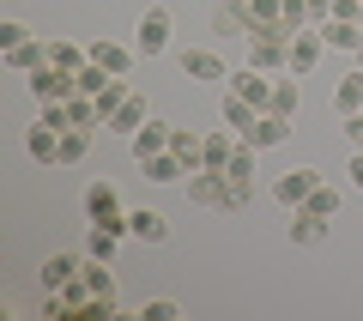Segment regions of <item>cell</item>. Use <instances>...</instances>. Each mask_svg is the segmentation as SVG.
Wrapping results in <instances>:
<instances>
[{"instance_id": "277c9868", "label": "cell", "mask_w": 363, "mask_h": 321, "mask_svg": "<svg viewBox=\"0 0 363 321\" xmlns=\"http://www.w3.org/2000/svg\"><path fill=\"white\" fill-rule=\"evenodd\" d=\"M85 212H91V224H109V231L128 236V212H121V194L109 182H91L85 188Z\"/></svg>"}, {"instance_id": "2e32d148", "label": "cell", "mask_w": 363, "mask_h": 321, "mask_svg": "<svg viewBox=\"0 0 363 321\" xmlns=\"http://www.w3.org/2000/svg\"><path fill=\"white\" fill-rule=\"evenodd\" d=\"M157 152H169V121H152V116H145V128L133 134V158L145 164V158H157Z\"/></svg>"}, {"instance_id": "603a6c76", "label": "cell", "mask_w": 363, "mask_h": 321, "mask_svg": "<svg viewBox=\"0 0 363 321\" xmlns=\"http://www.w3.org/2000/svg\"><path fill=\"white\" fill-rule=\"evenodd\" d=\"M79 267H85L79 255H49V261H43V285H49V291H55V285H73Z\"/></svg>"}, {"instance_id": "d4e9b609", "label": "cell", "mask_w": 363, "mask_h": 321, "mask_svg": "<svg viewBox=\"0 0 363 321\" xmlns=\"http://www.w3.org/2000/svg\"><path fill=\"white\" fill-rule=\"evenodd\" d=\"M321 37L333 43V49H363V25H345V18H327Z\"/></svg>"}, {"instance_id": "30bf717a", "label": "cell", "mask_w": 363, "mask_h": 321, "mask_svg": "<svg viewBox=\"0 0 363 321\" xmlns=\"http://www.w3.org/2000/svg\"><path fill=\"white\" fill-rule=\"evenodd\" d=\"M327 224H333V219H321L315 206H291V243H303V249L327 243Z\"/></svg>"}, {"instance_id": "4dcf8cb0", "label": "cell", "mask_w": 363, "mask_h": 321, "mask_svg": "<svg viewBox=\"0 0 363 321\" xmlns=\"http://www.w3.org/2000/svg\"><path fill=\"white\" fill-rule=\"evenodd\" d=\"M182 303H169V297H157V303H145V321H176Z\"/></svg>"}, {"instance_id": "e0dca14e", "label": "cell", "mask_w": 363, "mask_h": 321, "mask_svg": "<svg viewBox=\"0 0 363 321\" xmlns=\"http://www.w3.org/2000/svg\"><path fill=\"white\" fill-rule=\"evenodd\" d=\"M6 67H13V73H37V67H49V43L25 37L18 49H6Z\"/></svg>"}, {"instance_id": "9c48e42d", "label": "cell", "mask_w": 363, "mask_h": 321, "mask_svg": "<svg viewBox=\"0 0 363 321\" xmlns=\"http://www.w3.org/2000/svg\"><path fill=\"white\" fill-rule=\"evenodd\" d=\"M169 49V6H145L140 18V55H164Z\"/></svg>"}, {"instance_id": "4316f807", "label": "cell", "mask_w": 363, "mask_h": 321, "mask_svg": "<svg viewBox=\"0 0 363 321\" xmlns=\"http://www.w3.org/2000/svg\"><path fill=\"white\" fill-rule=\"evenodd\" d=\"M272 116H297V73L291 79H272V103H267Z\"/></svg>"}, {"instance_id": "4fadbf2b", "label": "cell", "mask_w": 363, "mask_h": 321, "mask_svg": "<svg viewBox=\"0 0 363 321\" xmlns=\"http://www.w3.org/2000/svg\"><path fill=\"white\" fill-rule=\"evenodd\" d=\"M25 152L37 158V164H61V128H49V121H37V128L25 134Z\"/></svg>"}, {"instance_id": "83f0119b", "label": "cell", "mask_w": 363, "mask_h": 321, "mask_svg": "<svg viewBox=\"0 0 363 321\" xmlns=\"http://www.w3.org/2000/svg\"><path fill=\"white\" fill-rule=\"evenodd\" d=\"M91 146V128H61V164H79Z\"/></svg>"}, {"instance_id": "e575fe53", "label": "cell", "mask_w": 363, "mask_h": 321, "mask_svg": "<svg viewBox=\"0 0 363 321\" xmlns=\"http://www.w3.org/2000/svg\"><path fill=\"white\" fill-rule=\"evenodd\" d=\"M345 176H351V188H357V194H363V152H357V158H351V170H345Z\"/></svg>"}, {"instance_id": "5b68a950", "label": "cell", "mask_w": 363, "mask_h": 321, "mask_svg": "<svg viewBox=\"0 0 363 321\" xmlns=\"http://www.w3.org/2000/svg\"><path fill=\"white\" fill-rule=\"evenodd\" d=\"M30 91H37V103H43V109H49V103H67V97H73V91H79V73H67V67H37V73H30Z\"/></svg>"}, {"instance_id": "ac0fdd59", "label": "cell", "mask_w": 363, "mask_h": 321, "mask_svg": "<svg viewBox=\"0 0 363 321\" xmlns=\"http://www.w3.org/2000/svg\"><path fill=\"white\" fill-rule=\"evenodd\" d=\"M104 128H116V134H128V140H133V134L145 128V97H140V91H128V103H121L116 116L104 121Z\"/></svg>"}, {"instance_id": "6da1fadb", "label": "cell", "mask_w": 363, "mask_h": 321, "mask_svg": "<svg viewBox=\"0 0 363 321\" xmlns=\"http://www.w3.org/2000/svg\"><path fill=\"white\" fill-rule=\"evenodd\" d=\"M116 309H121V303L97 297L85 279H73V285H55V291H49V315H61V321H67V315H91V321H104V315H116Z\"/></svg>"}, {"instance_id": "7c38bea8", "label": "cell", "mask_w": 363, "mask_h": 321, "mask_svg": "<svg viewBox=\"0 0 363 321\" xmlns=\"http://www.w3.org/2000/svg\"><path fill=\"white\" fill-rule=\"evenodd\" d=\"M321 49H327V37H321V25H315V31H297V37H291V73H309V67L315 61H321Z\"/></svg>"}, {"instance_id": "d6986e66", "label": "cell", "mask_w": 363, "mask_h": 321, "mask_svg": "<svg viewBox=\"0 0 363 321\" xmlns=\"http://www.w3.org/2000/svg\"><path fill=\"white\" fill-rule=\"evenodd\" d=\"M333 109H339V121L363 109V67H357V73H345V79L333 85Z\"/></svg>"}, {"instance_id": "52a82bcc", "label": "cell", "mask_w": 363, "mask_h": 321, "mask_svg": "<svg viewBox=\"0 0 363 321\" xmlns=\"http://www.w3.org/2000/svg\"><path fill=\"white\" fill-rule=\"evenodd\" d=\"M176 67L194 79V85H206V79H230V67H224V55H218V49H182V55H176Z\"/></svg>"}, {"instance_id": "8992f818", "label": "cell", "mask_w": 363, "mask_h": 321, "mask_svg": "<svg viewBox=\"0 0 363 321\" xmlns=\"http://www.w3.org/2000/svg\"><path fill=\"white\" fill-rule=\"evenodd\" d=\"M315 188H321V170H309V164L285 170V176H272V200H279V206H303Z\"/></svg>"}, {"instance_id": "f546056e", "label": "cell", "mask_w": 363, "mask_h": 321, "mask_svg": "<svg viewBox=\"0 0 363 321\" xmlns=\"http://www.w3.org/2000/svg\"><path fill=\"white\" fill-rule=\"evenodd\" d=\"M303 206H315L321 219H333V212H339V188H333V182H321V188H315V194H309Z\"/></svg>"}, {"instance_id": "f1b7e54d", "label": "cell", "mask_w": 363, "mask_h": 321, "mask_svg": "<svg viewBox=\"0 0 363 321\" xmlns=\"http://www.w3.org/2000/svg\"><path fill=\"white\" fill-rule=\"evenodd\" d=\"M49 61L67 67V73H79V67L91 61V49H73V43H49Z\"/></svg>"}, {"instance_id": "cb8c5ba5", "label": "cell", "mask_w": 363, "mask_h": 321, "mask_svg": "<svg viewBox=\"0 0 363 321\" xmlns=\"http://www.w3.org/2000/svg\"><path fill=\"white\" fill-rule=\"evenodd\" d=\"M91 61L104 67V73H128V67H133V55L121 49V43H91Z\"/></svg>"}, {"instance_id": "484cf974", "label": "cell", "mask_w": 363, "mask_h": 321, "mask_svg": "<svg viewBox=\"0 0 363 321\" xmlns=\"http://www.w3.org/2000/svg\"><path fill=\"white\" fill-rule=\"evenodd\" d=\"M145 182H176V176H188V170H182V158L176 152H157V158H145Z\"/></svg>"}, {"instance_id": "7a4b0ae2", "label": "cell", "mask_w": 363, "mask_h": 321, "mask_svg": "<svg viewBox=\"0 0 363 321\" xmlns=\"http://www.w3.org/2000/svg\"><path fill=\"white\" fill-rule=\"evenodd\" d=\"M224 188H230V206H224V212H236V206H248L255 200V146H236L230 152V164H224Z\"/></svg>"}, {"instance_id": "44dd1931", "label": "cell", "mask_w": 363, "mask_h": 321, "mask_svg": "<svg viewBox=\"0 0 363 321\" xmlns=\"http://www.w3.org/2000/svg\"><path fill=\"white\" fill-rule=\"evenodd\" d=\"M255 121H260V109H255L248 97H236V91H230V97H224V128H236V134L248 140V128H255Z\"/></svg>"}, {"instance_id": "7402d4cb", "label": "cell", "mask_w": 363, "mask_h": 321, "mask_svg": "<svg viewBox=\"0 0 363 321\" xmlns=\"http://www.w3.org/2000/svg\"><path fill=\"white\" fill-rule=\"evenodd\" d=\"M128 236H140V243H164L169 224H164V212H128Z\"/></svg>"}, {"instance_id": "ba28073f", "label": "cell", "mask_w": 363, "mask_h": 321, "mask_svg": "<svg viewBox=\"0 0 363 321\" xmlns=\"http://www.w3.org/2000/svg\"><path fill=\"white\" fill-rule=\"evenodd\" d=\"M188 200H194V206H230L224 170H194V176H188Z\"/></svg>"}, {"instance_id": "836d02e7", "label": "cell", "mask_w": 363, "mask_h": 321, "mask_svg": "<svg viewBox=\"0 0 363 321\" xmlns=\"http://www.w3.org/2000/svg\"><path fill=\"white\" fill-rule=\"evenodd\" d=\"M345 140L363 152V109H357V116H345Z\"/></svg>"}, {"instance_id": "5bb4252c", "label": "cell", "mask_w": 363, "mask_h": 321, "mask_svg": "<svg viewBox=\"0 0 363 321\" xmlns=\"http://www.w3.org/2000/svg\"><path fill=\"white\" fill-rule=\"evenodd\" d=\"M212 31H218V37H248V0H224L218 13H212Z\"/></svg>"}, {"instance_id": "9a60e30c", "label": "cell", "mask_w": 363, "mask_h": 321, "mask_svg": "<svg viewBox=\"0 0 363 321\" xmlns=\"http://www.w3.org/2000/svg\"><path fill=\"white\" fill-rule=\"evenodd\" d=\"M279 140H291V116H272V109H260V121L248 128V146H279Z\"/></svg>"}, {"instance_id": "ffe728a7", "label": "cell", "mask_w": 363, "mask_h": 321, "mask_svg": "<svg viewBox=\"0 0 363 321\" xmlns=\"http://www.w3.org/2000/svg\"><path fill=\"white\" fill-rule=\"evenodd\" d=\"M236 146H242V134H236V128H218V134H206V170H224Z\"/></svg>"}, {"instance_id": "1f68e13d", "label": "cell", "mask_w": 363, "mask_h": 321, "mask_svg": "<svg viewBox=\"0 0 363 321\" xmlns=\"http://www.w3.org/2000/svg\"><path fill=\"white\" fill-rule=\"evenodd\" d=\"M25 37H30V31L18 25V18H6V25H0V49H18V43H25Z\"/></svg>"}, {"instance_id": "3957f363", "label": "cell", "mask_w": 363, "mask_h": 321, "mask_svg": "<svg viewBox=\"0 0 363 321\" xmlns=\"http://www.w3.org/2000/svg\"><path fill=\"white\" fill-rule=\"evenodd\" d=\"M248 67H260V73L291 67V31H255L248 37Z\"/></svg>"}, {"instance_id": "d6a6232c", "label": "cell", "mask_w": 363, "mask_h": 321, "mask_svg": "<svg viewBox=\"0 0 363 321\" xmlns=\"http://www.w3.org/2000/svg\"><path fill=\"white\" fill-rule=\"evenodd\" d=\"M303 6H309V25H327L333 18V0H303Z\"/></svg>"}, {"instance_id": "8fae6325", "label": "cell", "mask_w": 363, "mask_h": 321, "mask_svg": "<svg viewBox=\"0 0 363 321\" xmlns=\"http://www.w3.org/2000/svg\"><path fill=\"white\" fill-rule=\"evenodd\" d=\"M230 91H236V97H248L255 109H267V103H272V79L260 73V67H236V73H230Z\"/></svg>"}]
</instances>
